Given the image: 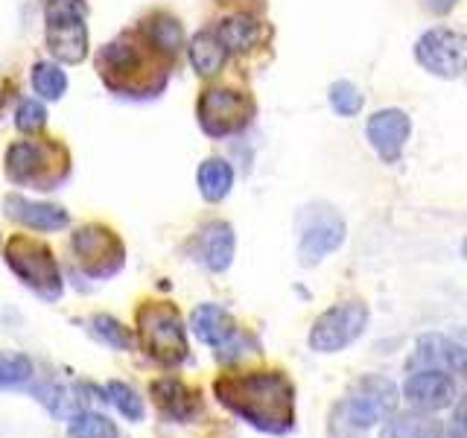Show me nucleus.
Instances as JSON below:
<instances>
[{"mask_svg":"<svg viewBox=\"0 0 467 438\" xmlns=\"http://www.w3.org/2000/svg\"><path fill=\"white\" fill-rule=\"evenodd\" d=\"M391 435L394 438H438V430L432 427L430 421L403 418V421H394Z\"/></svg>","mask_w":467,"mask_h":438,"instance_id":"obj_32","label":"nucleus"},{"mask_svg":"<svg viewBox=\"0 0 467 438\" xmlns=\"http://www.w3.org/2000/svg\"><path fill=\"white\" fill-rule=\"evenodd\" d=\"M152 401L161 409V415H167L175 423H190L202 415V398L196 389H190L187 383L175 377H161L152 380Z\"/></svg>","mask_w":467,"mask_h":438,"instance_id":"obj_18","label":"nucleus"},{"mask_svg":"<svg viewBox=\"0 0 467 438\" xmlns=\"http://www.w3.org/2000/svg\"><path fill=\"white\" fill-rule=\"evenodd\" d=\"M423 4H427V9L435 15H447L450 9L459 6V0H423Z\"/></svg>","mask_w":467,"mask_h":438,"instance_id":"obj_33","label":"nucleus"},{"mask_svg":"<svg viewBox=\"0 0 467 438\" xmlns=\"http://www.w3.org/2000/svg\"><path fill=\"white\" fill-rule=\"evenodd\" d=\"M213 398L266 435H286L296 427V386L284 371L223 374L213 383Z\"/></svg>","mask_w":467,"mask_h":438,"instance_id":"obj_1","label":"nucleus"},{"mask_svg":"<svg viewBox=\"0 0 467 438\" xmlns=\"http://www.w3.org/2000/svg\"><path fill=\"white\" fill-rule=\"evenodd\" d=\"M190 252H193V257L204 269L225 272L234 263V255H237V234H234L225 219H213V223L199 228Z\"/></svg>","mask_w":467,"mask_h":438,"instance_id":"obj_16","label":"nucleus"},{"mask_svg":"<svg viewBox=\"0 0 467 438\" xmlns=\"http://www.w3.org/2000/svg\"><path fill=\"white\" fill-rule=\"evenodd\" d=\"M106 398L111 401V406L126 421H143V401H140V394L131 389L129 383H123V380H111V383H106Z\"/></svg>","mask_w":467,"mask_h":438,"instance_id":"obj_26","label":"nucleus"},{"mask_svg":"<svg viewBox=\"0 0 467 438\" xmlns=\"http://www.w3.org/2000/svg\"><path fill=\"white\" fill-rule=\"evenodd\" d=\"M403 398L415 412H441L459 398L456 377L447 371H412L403 383Z\"/></svg>","mask_w":467,"mask_h":438,"instance_id":"obj_14","label":"nucleus"},{"mask_svg":"<svg viewBox=\"0 0 467 438\" xmlns=\"http://www.w3.org/2000/svg\"><path fill=\"white\" fill-rule=\"evenodd\" d=\"M199 126L208 138H228L243 131L254 117V102L248 94L234 91V88H208L199 97Z\"/></svg>","mask_w":467,"mask_h":438,"instance_id":"obj_8","label":"nucleus"},{"mask_svg":"<svg viewBox=\"0 0 467 438\" xmlns=\"http://www.w3.org/2000/svg\"><path fill=\"white\" fill-rule=\"evenodd\" d=\"M345 219L327 204H310L301 214V237H298V257L304 266H316L327 255L345 243Z\"/></svg>","mask_w":467,"mask_h":438,"instance_id":"obj_11","label":"nucleus"},{"mask_svg":"<svg viewBox=\"0 0 467 438\" xmlns=\"http://www.w3.org/2000/svg\"><path fill=\"white\" fill-rule=\"evenodd\" d=\"M138 339L146 357L164 369H179L190 357L187 325L179 307L170 301H143L135 313Z\"/></svg>","mask_w":467,"mask_h":438,"instance_id":"obj_2","label":"nucleus"},{"mask_svg":"<svg viewBox=\"0 0 467 438\" xmlns=\"http://www.w3.org/2000/svg\"><path fill=\"white\" fill-rule=\"evenodd\" d=\"M70 172V155L56 141H15L6 150V175L12 184L56 190Z\"/></svg>","mask_w":467,"mask_h":438,"instance_id":"obj_3","label":"nucleus"},{"mask_svg":"<svg viewBox=\"0 0 467 438\" xmlns=\"http://www.w3.org/2000/svg\"><path fill=\"white\" fill-rule=\"evenodd\" d=\"M464 348L447 336H420L415 345V354L409 360V371H447V374H464Z\"/></svg>","mask_w":467,"mask_h":438,"instance_id":"obj_17","label":"nucleus"},{"mask_svg":"<svg viewBox=\"0 0 467 438\" xmlns=\"http://www.w3.org/2000/svg\"><path fill=\"white\" fill-rule=\"evenodd\" d=\"M146 44L161 56V58H175L184 50V29L182 24L167 12H158L150 18V26H146Z\"/></svg>","mask_w":467,"mask_h":438,"instance_id":"obj_21","label":"nucleus"},{"mask_svg":"<svg viewBox=\"0 0 467 438\" xmlns=\"http://www.w3.org/2000/svg\"><path fill=\"white\" fill-rule=\"evenodd\" d=\"M91 333L99 342H106L114 350H129L131 345H135V339H131V333L123 321H117L114 316H106V313L91 318Z\"/></svg>","mask_w":467,"mask_h":438,"instance_id":"obj_27","label":"nucleus"},{"mask_svg":"<svg viewBox=\"0 0 467 438\" xmlns=\"http://www.w3.org/2000/svg\"><path fill=\"white\" fill-rule=\"evenodd\" d=\"M196 182L204 202H223L234 187V170L225 158H204L199 164Z\"/></svg>","mask_w":467,"mask_h":438,"instance_id":"obj_23","label":"nucleus"},{"mask_svg":"<svg viewBox=\"0 0 467 438\" xmlns=\"http://www.w3.org/2000/svg\"><path fill=\"white\" fill-rule=\"evenodd\" d=\"M228 50L223 47V41L216 38V33L202 29L193 38H190V65L199 73V77H216L219 70L225 68Z\"/></svg>","mask_w":467,"mask_h":438,"instance_id":"obj_22","label":"nucleus"},{"mask_svg":"<svg viewBox=\"0 0 467 438\" xmlns=\"http://www.w3.org/2000/svg\"><path fill=\"white\" fill-rule=\"evenodd\" d=\"M415 62L438 79H459L467 62V41L450 26L427 29L415 41Z\"/></svg>","mask_w":467,"mask_h":438,"instance_id":"obj_10","label":"nucleus"},{"mask_svg":"<svg viewBox=\"0 0 467 438\" xmlns=\"http://www.w3.org/2000/svg\"><path fill=\"white\" fill-rule=\"evenodd\" d=\"M70 252L77 257L79 269L94 281H109L126 263L123 240L117 237V231L102 223H88L77 228V234L70 237Z\"/></svg>","mask_w":467,"mask_h":438,"instance_id":"obj_7","label":"nucleus"},{"mask_svg":"<svg viewBox=\"0 0 467 438\" xmlns=\"http://www.w3.org/2000/svg\"><path fill=\"white\" fill-rule=\"evenodd\" d=\"M70 438H123L114 421L97 412H77L70 418Z\"/></svg>","mask_w":467,"mask_h":438,"instance_id":"obj_25","label":"nucleus"},{"mask_svg":"<svg viewBox=\"0 0 467 438\" xmlns=\"http://www.w3.org/2000/svg\"><path fill=\"white\" fill-rule=\"evenodd\" d=\"M4 208H6V216L15 219L18 225L33 228V231H41V234L62 231V228H67V223H70V214L62 208V204L24 199V196H18V193L6 196Z\"/></svg>","mask_w":467,"mask_h":438,"instance_id":"obj_19","label":"nucleus"},{"mask_svg":"<svg viewBox=\"0 0 467 438\" xmlns=\"http://www.w3.org/2000/svg\"><path fill=\"white\" fill-rule=\"evenodd\" d=\"M29 377H33V360L0 350V386H21Z\"/></svg>","mask_w":467,"mask_h":438,"instance_id":"obj_28","label":"nucleus"},{"mask_svg":"<svg viewBox=\"0 0 467 438\" xmlns=\"http://www.w3.org/2000/svg\"><path fill=\"white\" fill-rule=\"evenodd\" d=\"M4 257L9 263V269L15 277L33 289L38 298L44 301H58L65 292L62 272H58V263L50 252L47 243L24 237V234H15V237L4 245Z\"/></svg>","mask_w":467,"mask_h":438,"instance_id":"obj_4","label":"nucleus"},{"mask_svg":"<svg viewBox=\"0 0 467 438\" xmlns=\"http://www.w3.org/2000/svg\"><path fill=\"white\" fill-rule=\"evenodd\" d=\"M15 126L24 135H36L44 126H47V109L41 106L38 99H21L18 111H15Z\"/></svg>","mask_w":467,"mask_h":438,"instance_id":"obj_31","label":"nucleus"},{"mask_svg":"<svg viewBox=\"0 0 467 438\" xmlns=\"http://www.w3.org/2000/svg\"><path fill=\"white\" fill-rule=\"evenodd\" d=\"M146 44H140L131 36H120L117 41L106 44L99 53V68L114 88L120 91H138L140 77L150 70V56L143 53Z\"/></svg>","mask_w":467,"mask_h":438,"instance_id":"obj_13","label":"nucleus"},{"mask_svg":"<svg viewBox=\"0 0 467 438\" xmlns=\"http://www.w3.org/2000/svg\"><path fill=\"white\" fill-rule=\"evenodd\" d=\"M190 330L196 333V339L213 348L219 357H237L243 350H252L254 342L237 328L234 316L219 304H199L190 313Z\"/></svg>","mask_w":467,"mask_h":438,"instance_id":"obj_12","label":"nucleus"},{"mask_svg":"<svg viewBox=\"0 0 467 438\" xmlns=\"http://www.w3.org/2000/svg\"><path fill=\"white\" fill-rule=\"evenodd\" d=\"M398 401H400V391L389 377L368 374V377H362L359 383L350 386L345 401L336 406V421L345 423L350 433L371 430L379 421L394 415Z\"/></svg>","mask_w":467,"mask_h":438,"instance_id":"obj_6","label":"nucleus"},{"mask_svg":"<svg viewBox=\"0 0 467 438\" xmlns=\"http://www.w3.org/2000/svg\"><path fill=\"white\" fill-rule=\"evenodd\" d=\"M36 394L56 418H73L79 412V401L62 386H41V389H36Z\"/></svg>","mask_w":467,"mask_h":438,"instance_id":"obj_30","label":"nucleus"},{"mask_svg":"<svg viewBox=\"0 0 467 438\" xmlns=\"http://www.w3.org/2000/svg\"><path fill=\"white\" fill-rule=\"evenodd\" d=\"M365 135L386 164H398L406 150V141L412 135V120L403 109H379L365 123Z\"/></svg>","mask_w":467,"mask_h":438,"instance_id":"obj_15","label":"nucleus"},{"mask_svg":"<svg viewBox=\"0 0 467 438\" xmlns=\"http://www.w3.org/2000/svg\"><path fill=\"white\" fill-rule=\"evenodd\" d=\"M362 94H359V88L354 82H348V79H339V82H333L330 88V106L336 114H342V117H354L362 111Z\"/></svg>","mask_w":467,"mask_h":438,"instance_id":"obj_29","label":"nucleus"},{"mask_svg":"<svg viewBox=\"0 0 467 438\" xmlns=\"http://www.w3.org/2000/svg\"><path fill=\"white\" fill-rule=\"evenodd\" d=\"M88 6L85 0H47L44 6V41L56 62L79 65L88 58Z\"/></svg>","mask_w":467,"mask_h":438,"instance_id":"obj_5","label":"nucleus"},{"mask_svg":"<svg viewBox=\"0 0 467 438\" xmlns=\"http://www.w3.org/2000/svg\"><path fill=\"white\" fill-rule=\"evenodd\" d=\"M260 29L263 24L257 15L237 12V15H228V18L219 24L216 38L223 41V47L228 53H248L260 44Z\"/></svg>","mask_w":467,"mask_h":438,"instance_id":"obj_20","label":"nucleus"},{"mask_svg":"<svg viewBox=\"0 0 467 438\" xmlns=\"http://www.w3.org/2000/svg\"><path fill=\"white\" fill-rule=\"evenodd\" d=\"M33 88L41 99H58L67 91V73L62 70V65L56 62H36L33 68Z\"/></svg>","mask_w":467,"mask_h":438,"instance_id":"obj_24","label":"nucleus"},{"mask_svg":"<svg viewBox=\"0 0 467 438\" xmlns=\"http://www.w3.org/2000/svg\"><path fill=\"white\" fill-rule=\"evenodd\" d=\"M368 328V307L362 301H339L321 313L310 328V348L316 354H339L354 345Z\"/></svg>","mask_w":467,"mask_h":438,"instance_id":"obj_9","label":"nucleus"}]
</instances>
